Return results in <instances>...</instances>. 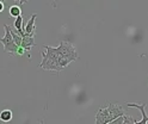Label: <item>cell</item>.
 <instances>
[{
    "instance_id": "4",
    "label": "cell",
    "mask_w": 148,
    "mask_h": 124,
    "mask_svg": "<svg viewBox=\"0 0 148 124\" xmlns=\"http://www.w3.org/2000/svg\"><path fill=\"white\" fill-rule=\"evenodd\" d=\"M108 111H109V116H110V123L112 122L115 118L117 117H121L124 114V110L122 105H118V104H108L106 105Z\"/></svg>"
},
{
    "instance_id": "10",
    "label": "cell",
    "mask_w": 148,
    "mask_h": 124,
    "mask_svg": "<svg viewBox=\"0 0 148 124\" xmlns=\"http://www.w3.org/2000/svg\"><path fill=\"white\" fill-rule=\"evenodd\" d=\"M8 11H10V16L11 17H14L16 18V17L22 14V7L19 5H12Z\"/></svg>"
},
{
    "instance_id": "15",
    "label": "cell",
    "mask_w": 148,
    "mask_h": 124,
    "mask_svg": "<svg viewBox=\"0 0 148 124\" xmlns=\"http://www.w3.org/2000/svg\"><path fill=\"white\" fill-rule=\"evenodd\" d=\"M3 1H6V0H3ZM17 1H19L21 4H26L29 0H17Z\"/></svg>"
},
{
    "instance_id": "9",
    "label": "cell",
    "mask_w": 148,
    "mask_h": 124,
    "mask_svg": "<svg viewBox=\"0 0 148 124\" xmlns=\"http://www.w3.org/2000/svg\"><path fill=\"white\" fill-rule=\"evenodd\" d=\"M12 117H13V113L8 109H5L0 112V121H3V122H10L12 119Z\"/></svg>"
},
{
    "instance_id": "5",
    "label": "cell",
    "mask_w": 148,
    "mask_h": 124,
    "mask_svg": "<svg viewBox=\"0 0 148 124\" xmlns=\"http://www.w3.org/2000/svg\"><path fill=\"white\" fill-rule=\"evenodd\" d=\"M35 35L36 34H25L24 32V36H22V44H21V47H23L26 51H30L31 48L36 45Z\"/></svg>"
},
{
    "instance_id": "1",
    "label": "cell",
    "mask_w": 148,
    "mask_h": 124,
    "mask_svg": "<svg viewBox=\"0 0 148 124\" xmlns=\"http://www.w3.org/2000/svg\"><path fill=\"white\" fill-rule=\"evenodd\" d=\"M42 55V61L40 63V67L44 71H54L56 73H60L62 68L58 63V56L59 50L58 47H49V45H43V50H41Z\"/></svg>"
},
{
    "instance_id": "8",
    "label": "cell",
    "mask_w": 148,
    "mask_h": 124,
    "mask_svg": "<svg viewBox=\"0 0 148 124\" xmlns=\"http://www.w3.org/2000/svg\"><path fill=\"white\" fill-rule=\"evenodd\" d=\"M36 18H37V14L34 13L30 19L27 21L26 25L23 27V30L25 34H36V25H35V22H36Z\"/></svg>"
},
{
    "instance_id": "2",
    "label": "cell",
    "mask_w": 148,
    "mask_h": 124,
    "mask_svg": "<svg viewBox=\"0 0 148 124\" xmlns=\"http://www.w3.org/2000/svg\"><path fill=\"white\" fill-rule=\"evenodd\" d=\"M4 27H5V35L3 37H0V43L3 44L4 50L6 53H8L10 55H16L18 45L14 43L12 35L10 32V25H5Z\"/></svg>"
},
{
    "instance_id": "13",
    "label": "cell",
    "mask_w": 148,
    "mask_h": 124,
    "mask_svg": "<svg viewBox=\"0 0 148 124\" xmlns=\"http://www.w3.org/2000/svg\"><path fill=\"white\" fill-rule=\"evenodd\" d=\"M25 51H26V50L24 49L23 47H18V48H17V51H16V55H24Z\"/></svg>"
},
{
    "instance_id": "12",
    "label": "cell",
    "mask_w": 148,
    "mask_h": 124,
    "mask_svg": "<svg viewBox=\"0 0 148 124\" xmlns=\"http://www.w3.org/2000/svg\"><path fill=\"white\" fill-rule=\"evenodd\" d=\"M135 119L132 117V116H129V114H123V124H130V123H134Z\"/></svg>"
},
{
    "instance_id": "3",
    "label": "cell",
    "mask_w": 148,
    "mask_h": 124,
    "mask_svg": "<svg viewBox=\"0 0 148 124\" xmlns=\"http://www.w3.org/2000/svg\"><path fill=\"white\" fill-rule=\"evenodd\" d=\"M58 49L62 56H64L66 59L69 60V62L78 61V53L75 50V47L72 43L62 41V42H60V45L58 47Z\"/></svg>"
},
{
    "instance_id": "7",
    "label": "cell",
    "mask_w": 148,
    "mask_h": 124,
    "mask_svg": "<svg viewBox=\"0 0 148 124\" xmlns=\"http://www.w3.org/2000/svg\"><path fill=\"white\" fill-rule=\"evenodd\" d=\"M96 123L97 124H106V123H110V116H109V111H108V108L106 106L100 108L97 111Z\"/></svg>"
},
{
    "instance_id": "11",
    "label": "cell",
    "mask_w": 148,
    "mask_h": 124,
    "mask_svg": "<svg viewBox=\"0 0 148 124\" xmlns=\"http://www.w3.org/2000/svg\"><path fill=\"white\" fill-rule=\"evenodd\" d=\"M13 26L16 27V30H23V27H24V19H23L22 14L16 17V21H14Z\"/></svg>"
},
{
    "instance_id": "6",
    "label": "cell",
    "mask_w": 148,
    "mask_h": 124,
    "mask_svg": "<svg viewBox=\"0 0 148 124\" xmlns=\"http://www.w3.org/2000/svg\"><path fill=\"white\" fill-rule=\"evenodd\" d=\"M127 106L128 108H136L137 110H140L141 114H142V119L140 122L135 121L134 123L136 124H145V123H148V116L146 113V104H137V103H127Z\"/></svg>"
},
{
    "instance_id": "14",
    "label": "cell",
    "mask_w": 148,
    "mask_h": 124,
    "mask_svg": "<svg viewBox=\"0 0 148 124\" xmlns=\"http://www.w3.org/2000/svg\"><path fill=\"white\" fill-rule=\"evenodd\" d=\"M4 1H3V0H0V12H3L4 11Z\"/></svg>"
}]
</instances>
